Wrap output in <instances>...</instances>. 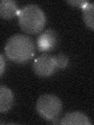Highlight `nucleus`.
<instances>
[{
	"mask_svg": "<svg viewBox=\"0 0 94 125\" xmlns=\"http://www.w3.org/2000/svg\"><path fill=\"white\" fill-rule=\"evenodd\" d=\"M35 46L33 39L22 34L11 36L6 43L5 54L10 60L24 63L29 61L35 55Z\"/></svg>",
	"mask_w": 94,
	"mask_h": 125,
	"instance_id": "nucleus-1",
	"label": "nucleus"
},
{
	"mask_svg": "<svg viewBox=\"0 0 94 125\" xmlns=\"http://www.w3.org/2000/svg\"><path fill=\"white\" fill-rule=\"evenodd\" d=\"M18 23L21 28L27 34H37L43 30L46 23V14L40 7L28 4L18 11Z\"/></svg>",
	"mask_w": 94,
	"mask_h": 125,
	"instance_id": "nucleus-2",
	"label": "nucleus"
},
{
	"mask_svg": "<svg viewBox=\"0 0 94 125\" xmlns=\"http://www.w3.org/2000/svg\"><path fill=\"white\" fill-rule=\"evenodd\" d=\"M62 102L52 94H45L38 98L36 103V110L42 117L48 121L57 120L62 110Z\"/></svg>",
	"mask_w": 94,
	"mask_h": 125,
	"instance_id": "nucleus-3",
	"label": "nucleus"
},
{
	"mask_svg": "<svg viewBox=\"0 0 94 125\" xmlns=\"http://www.w3.org/2000/svg\"><path fill=\"white\" fill-rule=\"evenodd\" d=\"M57 69L54 56L47 53L41 55L35 59L33 63V70L35 74L42 77H47L54 73Z\"/></svg>",
	"mask_w": 94,
	"mask_h": 125,
	"instance_id": "nucleus-4",
	"label": "nucleus"
},
{
	"mask_svg": "<svg viewBox=\"0 0 94 125\" xmlns=\"http://www.w3.org/2000/svg\"><path fill=\"white\" fill-rule=\"evenodd\" d=\"M58 35L53 29H47L39 35L37 38V47L41 52L52 51L57 46Z\"/></svg>",
	"mask_w": 94,
	"mask_h": 125,
	"instance_id": "nucleus-5",
	"label": "nucleus"
},
{
	"mask_svg": "<svg viewBox=\"0 0 94 125\" xmlns=\"http://www.w3.org/2000/svg\"><path fill=\"white\" fill-rule=\"evenodd\" d=\"M14 103V95L8 87L0 84V113H5L12 108Z\"/></svg>",
	"mask_w": 94,
	"mask_h": 125,
	"instance_id": "nucleus-6",
	"label": "nucleus"
},
{
	"mask_svg": "<svg viewBox=\"0 0 94 125\" xmlns=\"http://www.w3.org/2000/svg\"><path fill=\"white\" fill-rule=\"evenodd\" d=\"M61 124H83L92 125V122L89 117L83 113L74 111L67 113L60 121Z\"/></svg>",
	"mask_w": 94,
	"mask_h": 125,
	"instance_id": "nucleus-7",
	"label": "nucleus"
},
{
	"mask_svg": "<svg viewBox=\"0 0 94 125\" xmlns=\"http://www.w3.org/2000/svg\"><path fill=\"white\" fill-rule=\"evenodd\" d=\"M17 3L13 0H1L0 1V17L6 20L13 18L18 13Z\"/></svg>",
	"mask_w": 94,
	"mask_h": 125,
	"instance_id": "nucleus-8",
	"label": "nucleus"
},
{
	"mask_svg": "<svg viewBox=\"0 0 94 125\" xmlns=\"http://www.w3.org/2000/svg\"><path fill=\"white\" fill-rule=\"evenodd\" d=\"M82 17L85 23L92 30L94 29V20H93V13H94V4L92 2H87L82 7Z\"/></svg>",
	"mask_w": 94,
	"mask_h": 125,
	"instance_id": "nucleus-9",
	"label": "nucleus"
},
{
	"mask_svg": "<svg viewBox=\"0 0 94 125\" xmlns=\"http://www.w3.org/2000/svg\"><path fill=\"white\" fill-rule=\"evenodd\" d=\"M55 59H56L57 68L64 69L68 65L69 58L64 53H59L57 56H55Z\"/></svg>",
	"mask_w": 94,
	"mask_h": 125,
	"instance_id": "nucleus-10",
	"label": "nucleus"
},
{
	"mask_svg": "<svg viewBox=\"0 0 94 125\" xmlns=\"http://www.w3.org/2000/svg\"><path fill=\"white\" fill-rule=\"evenodd\" d=\"M88 1H83V0H72V1H67V2L74 6H78L82 8Z\"/></svg>",
	"mask_w": 94,
	"mask_h": 125,
	"instance_id": "nucleus-11",
	"label": "nucleus"
},
{
	"mask_svg": "<svg viewBox=\"0 0 94 125\" xmlns=\"http://www.w3.org/2000/svg\"><path fill=\"white\" fill-rule=\"evenodd\" d=\"M6 68V61L4 57L0 54V76L3 73V72L5 71Z\"/></svg>",
	"mask_w": 94,
	"mask_h": 125,
	"instance_id": "nucleus-12",
	"label": "nucleus"
}]
</instances>
